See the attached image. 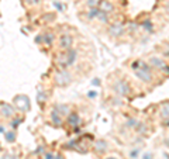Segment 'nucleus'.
Returning <instances> with one entry per match:
<instances>
[{
    "instance_id": "obj_10",
    "label": "nucleus",
    "mask_w": 169,
    "mask_h": 159,
    "mask_svg": "<svg viewBox=\"0 0 169 159\" xmlns=\"http://www.w3.org/2000/svg\"><path fill=\"white\" fill-rule=\"evenodd\" d=\"M51 121L55 127H61L62 125V115H59V113H56L55 110L51 111Z\"/></svg>"
},
{
    "instance_id": "obj_18",
    "label": "nucleus",
    "mask_w": 169,
    "mask_h": 159,
    "mask_svg": "<svg viewBox=\"0 0 169 159\" xmlns=\"http://www.w3.org/2000/svg\"><path fill=\"white\" fill-rule=\"evenodd\" d=\"M137 131H138L139 134H145V132H147V127H145V124H139V123H138Z\"/></svg>"
},
{
    "instance_id": "obj_19",
    "label": "nucleus",
    "mask_w": 169,
    "mask_h": 159,
    "mask_svg": "<svg viewBox=\"0 0 169 159\" xmlns=\"http://www.w3.org/2000/svg\"><path fill=\"white\" fill-rule=\"evenodd\" d=\"M6 137H7V141H14V132H7L6 134Z\"/></svg>"
},
{
    "instance_id": "obj_13",
    "label": "nucleus",
    "mask_w": 169,
    "mask_h": 159,
    "mask_svg": "<svg viewBox=\"0 0 169 159\" xmlns=\"http://www.w3.org/2000/svg\"><path fill=\"white\" fill-rule=\"evenodd\" d=\"M159 114L164 120H169V103H164L161 106V110H159Z\"/></svg>"
},
{
    "instance_id": "obj_27",
    "label": "nucleus",
    "mask_w": 169,
    "mask_h": 159,
    "mask_svg": "<svg viewBox=\"0 0 169 159\" xmlns=\"http://www.w3.org/2000/svg\"><path fill=\"white\" fill-rule=\"evenodd\" d=\"M110 159H113V158H110Z\"/></svg>"
},
{
    "instance_id": "obj_14",
    "label": "nucleus",
    "mask_w": 169,
    "mask_h": 159,
    "mask_svg": "<svg viewBox=\"0 0 169 159\" xmlns=\"http://www.w3.org/2000/svg\"><path fill=\"white\" fill-rule=\"evenodd\" d=\"M102 9L105 10V13H106V11H107V13H111V11L114 10V6L111 4V3H109V1H107V3L103 1V3H102ZM103 10H102V11H103Z\"/></svg>"
},
{
    "instance_id": "obj_5",
    "label": "nucleus",
    "mask_w": 169,
    "mask_h": 159,
    "mask_svg": "<svg viewBox=\"0 0 169 159\" xmlns=\"http://www.w3.org/2000/svg\"><path fill=\"white\" fill-rule=\"evenodd\" d=\"M109 33L113 37H120V35L124 33V25L121 24V23H114V24H111L109 27Z\"/></svg>"
},
{
    "instance_id": "obj_12",
    "label": "nucleus",
    "mask_w": 169,
    "mask_h": 159,
    "mask_svg": "<svg viewBox=\"0 0 169 159\" xmlns=\"http://www.w3.org/2000/svg\"><path fill=\"white\" fill-rule=\"evenodd\" d=\"M68 123H69V125H72V127H78L80 123L79 115L76 114V113H70V114L68 115Z\"/></svg>"
},
{
    "instance_id": "obj_2",
    "label": "nucleus",
    "mask_w": 169,
    "mask_h": 159,
    "mask_svg": "<svg viewBox=\"0 0 169 159\" xmlns=\"http://www.w3.org/2000/svg\"><path fill=\"white\" fill-rule=\"evenodd\" d=\"M70 82H72V76L68 70L62 69L55 75V83L58 86H68Z\"/></svg>"
},
{
    "instance_id": "obj_7",
    "label": "nucleus",
    "mask_w": 169,
    "mask_h": 159,
    "mask_svg": "<svg viewBox=\"0 0 169 159\" xmlns=\"http://www.w3.org/2000/svg\"><path fill=\"white\" fill-rule=\"evenodd\" d=\"M0 113H1L3 117H6V118H10V117L14 115V110H13V107H11L10 104H3V106H1V109H0Z\"/></svg>"
},
{
    "instance_id": "obj_23",
    "label": "nucleus",
    "mask_w": 169,
    "mask_h": 159,
    "mask_svg": "<svg viewBox=\"0 0 169 159\" xmlns=\"http://www.w3.org/2000/svg\"><path fill=\"white\" fill-rule=\"evenodd\" d=\"M152 158V155L151 154H147V155H144V159H151Z\"/></svg>"
},
{
    "instance_id": "obj_20",
    "label": "nucleus",
    "mask_w": 169,
    "mask_h": 159,
    "mask_svg": "<svg viewBox=\"0 0 169 159\" xmlns=\"http://www.w3.org/2000/svg\"><path fill=\"white\" fill-rule=\"evenodd\" d=\"M45 159H55V155L51 154V152H48V154L45 155Z\"/></svg>"
},
{
    "instance_id": "obj_25",
    "label": "nucleus",
    "mask_w": 169,
    "mask_h": 159,
    "mask_svg": "<svg viewBox=\"0 0 169 159\" xmlns=\"http://www.w3.org/2000/svg\"><path fill=\"white\" fill-rule=\"evenodd\" d=\"M166 10H168V13H169V1L166 3Z\"/></svg>"
},
{
    "instance_id": "obj_15",
    "label": "nucleus",
    "mask_w": 169,
    "mask_h": 159,
    "mask_svg": "<svg viewBox=\"0 0 169 159\" xmlns=\"http://www.w3.org/2000/svg\"><path fill=\"white\" fill-rule=\"evenodd\" d=\"M100 0H86V6L90 7V9H96L97 6H99Z\"/></svg>"
},
{
    "instance_id": "obj_4",
    "label": "nucleus",
    "mask_w": 169,
    "mask_h": 159,
    "mask_svg": "<svg viewBox=\"0 0 169 159\" xmlns=\"http://www.w3.org/2000/svg\"><path fill=\"white\" fill-rule=\"evenodd\" d=\"M72 44H73V38H72V35L69 34H64L61 35V40H59V45L61 48L65 51L70 50V47H72Z\"/></svg>"
},
{
    "instance_id": "obj_9",
    "label": "nucleus",
    "mask_w": 169,
    "mask_h": 159,
    "mask_svg": "<svg viewBox=\"0 0 169 159\" xmlns=\"http://www.w3.org/2000/svg\"><path fill=\"white\" fill-rule=\"evenodd\" d=\"M54 110L56 113H59V115H69L70 114V109L65 104H55Z\"/></svg>"
},
{
    "instance_id": "obj_17",
    "label": "nucleus",
    "mask_w": 169,
    "mask_h": 159,
    "mask_svg": "<svg viewBox=\"0 0 169 159\" xmlns=\"http://www.w3.org/2000/svg\"><path fill=\"white\" fill-rule=\"evenodd\" d=\"M137 125H138V121L135 118H130L128 121H127V127H128V128H135Z\"/></svg>"
},
{
    "instance_id": "obj_26",
    "label": "nucleus",
    "mask_w": 169,
    "mask_h": 159,
    "mask_svg": "<svg viewBox=\"0 0 169 159\" xmlns=\"http://www.w3.org/2000/svg\"><path fill=\"white\" fill-rule=\"evenodd\" d=\"M55 159H64V158H62V156H61V155H59V156H56V158H55Z\"/></svg>"
},
{
    "instance_id": "obj_24",
    "label": "nucleus",
    "mask_w": 169,
    "mask_h": 159,
    "mask_svg": "<svg viewBox=\"0 0 169 159\" xmlns=\"http://www.w3.org/2000/svg\"><path fill=\"white\" fill-rule=\"evenodd\" d=\"M1 159H10V155H7V154H6V155H4V156H3V158H1Z\"/></svg>"
},
{
    "instance_id": "obj_16",
    "label": "nucleus",
    "mask_w": 169,
    "mask_h": 159,
    "mask_svg": "<svg viewBox=\"0 0 169 159\" xmlns=\"http://www.w3.org/2000/svg\"><path fill=\"white\" fill-rule=\"evenodd\" d=\"M99 13H100V10L97 9V7H96V9H90L87 17H89V18H95V17H97V16H99Z\"/></svg>"
},
{
    "instance_id": "obj_11",
    "label": "nucleus",
    "mask_w": 169,
    "mask_h": 159,
    "mask_svg": "<svg viewBox=\"0 0 169 159\" xmlns=\"http://www.w3.org/2000/svg\"><path fill=\"white\" fill-rule=\"evenodd\" d=\"M66 58H68V65H73L75 62H76V59H78V52H76V50H68L66 51Z\"/></svg>"
},
{
    "instance_id": "obj_3",
    "label": "nucleus",
    "mask_w": 169,
    "mask_h": 159,
    "mask_svg": "<svg viewBox=\"0 0 169 159\" xmlns=\"http://www.w3.org/2000/svg\"><path fill=\"white\" fill-rule=\"evenodd\" d=\"M134 72H135V75H137V78H138L139 80L145 82V83H149V82L152 80V73H151L149 69H135Z\"/></svg>"
},
{
    "instance_id": "obj_6",
    "label": "nucleus",
    "mask_w": 169,
    "mask_h": 159,
    "mask_svg": "<svg viewBox=\"0 0 169 159\" xmlns=\"http://www.w3.org/2000/svg\"><path fill=\"white\" fill-rule=\"evenodd\" d=\"M149 65H151V68H155V69H164L165 68V62L162 58H156V56H152V58H149Z\"/></svg>"
},
{
    "instance_id": "obj_22",
    "label": "nucleus",
    "mask_w": 169,
    "mask_h": 159,
    "mask_svg": "<svg viewBox=\"0 0 169 159\" xmlns=\"http://www.w3.org/2000/svg\"><path fill=\"white\" fill-rule=\"evenodd\" d=\"M162 72H165V73H166V75L169 76V66H166V65H165V68L162 69Z\"/></svg>"
},
{
    "instance_id": "obj_21",
    "label": "nucleus",
    "mask_w": 169,
    "mask_h": 159,
    "mask_svg": "<svg viewBox=\"0 0 169 159\" xmlns=\"http://www.w3.org/2000/svg\"><path fill=\"white\" fill-rule=\"evenodd\" d=\"M40 1H41V0H28L27 3H30V4H38Z\"/></svg>"
},
{
    "instance_id": "obj_8",
    "label": "nucleus",
    "mask_w": 169,
    "mask_h": 159,
    "mask_svg": "<svg viewBox=\"0 0 169 159\" xmlns=\"http://www.w3.org/2000/svg\"><path fill=\"white\" fill-rule=\"evenodd\" d=\"M95 149L99 152V154H105L106 151L109 149V144H107L106 141H103V139H99V141H96Z\"/></svg>"
},
{
    "instance_id": "obj_1",
    "label": "nucleus",
    "mask_w": 169,
    "mask_h": 159,
    "mask_svg": "<svg viewBox=\"0 0 169 159\" xmlns=\"http://www.w3.org/2000/svg\"><path fill=\"white\" fill-rule=\"evenodd\" d=\"M113 90L119 96H128L131 93V86L128 85V82L120 79V80H116V83L113 85Z\"/></svg>"
}]
</instances>
